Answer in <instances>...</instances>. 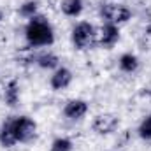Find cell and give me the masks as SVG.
<instances>
[{
  "label": "cell",
  "mask_w": 151,
  "mask_h": 151,
  "mask_svg": "<svg viewBox=\"0 0 151 151\" xmlns=\"http://www.w3.org/2000/svg\"><path fill=\"white\" fill-rule=\"evenodd\" d=\"M72 150H74V142L69 137H56L49 146V151H72Z\"/></svg>",
  "instance_id": "5bb4252c"
},
{
  "label": "cell",
  "mask_w": 151,
  "mask_h": 151,
  "mask_svg": "<svg viewBox=\"0 0 151 151\" xmlns=\"http://www.w3.org/2000/svg\"><path fill=\"white\" fill-rule=\"evenodd\" d=\"M37 135V123L30 116H14L0 127V144L4 148H12L14 144H27Z\"/></svg>",
  "instance_id": "6da1fadb"
},
{
  "label": "cell",
  "mask_w": 151,
  "mask_h": 151,
  "mask_svg": "<svg viewBox=\"0 0 151 151\" xmlns=\"http://www.w3.org/2000/svg\"><path fill=\"white\" fill-rule=\"evenodd\" d=\"M18 14L21 18H25V19H32L34 16L39 14V2L37 0H27V2H23L19 5V9H18Z\"/></svg>",
  "instance_id": "4fadbf2b"
},
{
  "label": "cell",
  "mask_w": 151,
  "mask_h": 151,
  "mask_svg": "<svg viewBox=\"0 0 151 151\" xmlns=\"http://www.w3.org/2000/svg\"><path fill=\"white\" fill-rule=\"evenodd\" d=\"M88 109H90V106H88L86 100H83V99H72V100H69L63 106L62 113L70 121H79V119H83L88 114Z\"/></svg>",
  "instance_id": "ba28073f"
},
{
  "label": "cell",
  "mask_w": 151,
  "mask_h": 151,
  "mask_svg": "<svg viewBox=\"0 0 151 151\" xmlns=\"http://www.w3.org/2000/svg\"><path fill=\"white\" fill-rule=\"evenodd\" d=\"M2 19H4V14H2V11H0V23H2Z\"/></svg>",
  "instance_id": "2e32d148"
},
{
  "label": "cell",
  "mask_w": 151,
  "mask_h": 151,
  "mask_svg": "<svg viewBox=\"0 0 151 151\" xmlns=\"http://www.w3.org/2000/svg\"><path fill=\"white\" fill-rule=\"evenodd\" d=\"M119 127V119L118 116L114 114H109V113H104V114H97L91 121V128L95 134L99 135H109L118 130Z\"/></svg>",
  "instance_id": "5b68a950"
},
{
  "label": "cell",
  "mask_w": 151,
  "mask_h": 151,
  "mask_svg": "<svg viewBox=\"0 0 151 151\" xmlns=\"http://www.w3.org/2000/svg\"><path fill=\"white\" fill-rule=\"evenodd\" d=\"M32 62L44 70H55L60 67V58L51 51H44V53H39L37 56H32Z\"/></svg>",
  "instance_id": "9c48e42d"
},
{
  "label": "cell",
  "mask_w": 151,
  "mask_h": 151,
  "mask_svg": "<svg viewBox=\"0 0 151 151\" xmlns=\"http://www.w3.org/2000/svg\"><path fill=\"white\" fill-rule=\"evenodd\" d=\"M25 40L30 47H47L55 42V30L44 16H34L25 25Z\"/></svg>",
  "instance_id": "7a4b0ae2"
},
{
  "label": "cell",
  "mask_w": 151,
  "mask_h": 151,
  "mask_svg": "<svg viewBox=\"0 0 151 151\" xmlns=\"http://www.w3.org/2000/svg\"><path fill=\"white\" fill-rule=\"evenodd\" d=\"M72 81H74V74H72L70 69L58 67V69L53 70V74L49 77V86L55 91H63V90H67L72 84Z\"/></svg>",
  "instance_id": "52a82bcc"
},
{
  "label": "cell",
  "mask_w": 151,
  "mask_h": 151,
  "mask_svg": "<svg viewBox=\"0 0 151 151\" xmlns=\"http://www.w3.org/2000/svg\"><path fill=\"white\" fill-rule=\"evenodd\" d=\"M100 18L104 19V23H113V25H123L132 18V11L125 5V4H118V2H106L100 5L99 9Z\"/></svg>",
  "instance_id": "277c9868"
},
{
  "label": "cell",
  "mask_w": 151,
  "mask_h": 151,
  "mask_svg": "<svg viewBox=\"0 0 151 151\" xmlns=\"http://www.w3.org/2000/svg\"><path fill=\"white\" fill-rule=\"evenodd\" d=\"M60 9L65 16L77 18V16H81V12L84 9V0H62Z\"/></svg>",
  "instance_id": "7c38bea8"
},
{
  "label": "cell",
  "mask_w": 151,
  "mask_h": 151,
  "mask_svg": "<svg viewBox=\"0 0 151 151\" xmlns=\"http://www.w3.org/2000/svg\"><path fill=\"white\" fill-rule=\"evenodd\" d=\"M139 65H141V62H139V58H137L134 53H123V55L119 56V60H118V67H119V70L125 72V74H134V72H137V70H139Z\"/></svg>",
  "instance_id": "30bf717a"
},
{
  "label": "cell",
  "mask_w": 151,
  "mask_h": 151,
  "mask_svg": "<svg viewBox=\"0 0 151 151\" xmlns=\"http://www.w3.org/2000/svg\"><path fill=\"white\" fill-rule=\"evenodd\" d=\"M4 100L9 107H16L19 104V83L16 79H11L4 88Z\"/></svg>",
  "instance_id": "8fae6325"
},
{
  "label": "cell",
  "mask_w": 151,
  "mask_h": 151,
  "mask_svg": "<svg viewBox=\"0 0 151 151\" xmlns=\"http://www.w3.org/2000/svg\"><path fill=\"white\" fill-rule=\"evenodd\" d=\"M137 134H139L141 139L151 141V113L141 121V125H139V128H137Z\"/></svg>",
  "instance_id": "9a60e30c"
},
{
  "label": "cell",
  "mask_w": 151,
  "mask_h": 151,
  "mask_svg": "<svg viewBox=\"0 0 151 151\" xmlns=\"http://www.w3.org/2000/svg\"><path fill=\"white\" fill-rule=\"evenodd\" d=\"M97 34H99L97 28L90 21H79L72 27V32H70L72 46L79 51H86L97 44Z\"/></svg>",
  "instance_id": "3957f363"
},
{
  "label": "cell",
  "mask_w": 151,
  "mask_h": 151,
  "mask_svg": "<svg viewBox=\"0 0 151 151\" xmlns=\"http://www.w3.org/2000/svg\"><path fill=\"white\" fill-rule=\"evenodd\" d=\"M118 40H119V27L113 23H104L97 34V44L106 49H111L118 44Z\"/></svg>",
  "instance_id": "8992f818"
}]
</instances>
